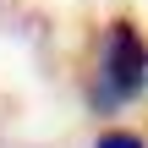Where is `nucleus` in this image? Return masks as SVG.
Wrapping results in <instances>:
<instances>
[{"instance_id":"f257e3e1","label":"nucleus","mask_w":148,"mask_h":148,"mask_svg":"<svg viewBox=\"0 0 148 148\" xmlns=\"http://www.w3.org/2000/svg\"><path fill=\"white\" fill-rule=\"evenodd\" d=\"M148 82V44L137 33V22H110L104 44H99V77H93V104L115 110L126 99H137Z\"/></svg>"},{"instance_id":"f03ea898","label":"nucleus","mask_w":148,"mask_h":148,"mask_svg":"<svg viewBox=\"0 0 148 148\" xmlns=\"http://www.w3.org/2000/svg\"><path fill=\"white\" fill-rule=\"evenodd\" d=\"M93 148H148V143L132 132V126H104V132L93 137Z\"/></svg>"}]
</instances>
